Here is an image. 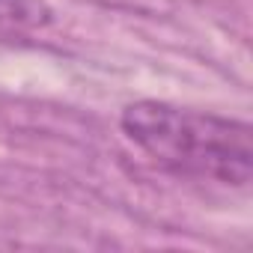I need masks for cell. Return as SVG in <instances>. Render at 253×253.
Returning a JSON list of instances; mask_svg holds the SVG:
<instances>
[{"label": "cell", "mask_w": 253, "mask_h": 253, "mask_svg": "<svg viewBox=\"0 0 253 253\" xmlns=\"http://www.w3.org/2000/svg\"><path fill=\"white\" fill-rule=\"evenodd\" d=\"M48 6L42 0H0V18H9L18 24H45Z\"/></svg>", "instance_id": "obj_2"}, {"label": "cell", "mask_w": 253, "mask_h": 253, "mask_svg": "<svg viewBox=\"0 0 253 253\" xmlns=\"http://www.w3.org/2000/svg\"><path fill=\"white\" fill-rule=\"evenodd\" d=\"M119 128L155 164L179 176L226 188H247L253 179V131L244 119L140 98L122 110Z\"/></svg>", "instance_id": "obj_1"}]
</instances>
